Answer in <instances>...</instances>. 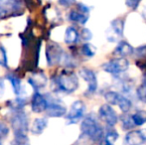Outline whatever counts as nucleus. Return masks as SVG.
<instances>
[{
	"label": "nucleus",
	"mask_w": 146,
	"mask_h": 145,
	"mask_svg": "<svg viewBox=\"0 0 146 145\" xmlns=\"http://www.w3.org/2000/svg\"><path fill=\"white\" fill-rule=\"evenodd\" d=\"M81 129L84 135L90 138L94 142L100 141L104 138V128L98 121V118L94 114H88L84 118L81 124Z\"/></svg>",
	"instance_id": "obj_1"
},
{
	"label": "nucleus",
	"mask_w": 146,
	"mask_h": 145,
	"mask_svg": "<svg viewBox=\"0 0 146 145\" xmlns=\"http://www.w3.org/2000/svg\"><path fill=\"white\" fill-rule=\"evenodd\" d=\"M56 91L65 93H72L79 87V79L73 71L64 70L54 79Z\"/></svg>",
	"instance_id": "obj_2"
},
{
	"label": "nucleus",
	"mask_w": 146,
	"mask_h": 145,
	"mask_svg": "<svg viewBox=\"0 0 146 145\" xmlns=\"http://www.w3.org/2000/svg\"><path fill=\"white\" fill-rule=\"evenodd\" d=\"M46 58L49 66H55L60 63L68 62L69 57L61 46L56 43H49L46 49Z\"/></svg>",
	"instance_id": "obj_3"
},
{
	"label": "nucleus",
	"mask_w": 146,
	"mask_h": 145,
	"mask_svg": "<svg viewBox=\"0 0 146 145\" xmlns=\"http://www.w3.org/2000/svg\"><path fill=\"white\" fill-rule=\"evenodd\" d=\"M11 125L14 130L15 135H23L26 134L29 128V119L25 112L16 110L15 114L12 116Z\"/></svg>",
	"instance_id": "obj_4"
},
{
	"label": "nucleus",
	"mask_w": 146,
	"mask_h": 145,
	"mask_svg": "<svg viewBox=\"0 0 146 145\" xmlns=\"http://www.w3.org/2000/svg\"><path fill=\"white\" fill-rule=\"evenodd\" d=\"M104 99L108 103V105H117L124 113L128 112L131 109V101L126 97L116 93V91H108L104 95Z\"/></svg>",
	"instance_id": "obj_5"
},
{
	"label": "nucleus",
	"mask_w": 146,
	"mask_h": 145,
	"mask_svg": "<svg viewBox=\"0 0 146 145\" xmlns=\"http://www.w3.org/2000/svg\"><path fill=\"white\" fill-rule=\"evenodd\" d=\"M128 67L129 62L125 58H116L102 65V69L104 72L114 75H119L120 73H124L125 71H127Z\"/></svg>",
	"instance_id": "obj_6"
},
{
	"label": "nucleus",
	"mask_w": 146,
	"mask_h": 145,
	"mask_svg": "<svg viewBox=\"0 0 146 145\" xmlns=\"http://www.w3.org/2000/svg\"><path fill=\"white\" fill-rule=\"evenodd\" d=\"M90 18V8L83 3H79L76 9H73L69 14V19L72 22L85 25Z\"/></svg>",
	"instance_id": "obj_7"
},
{
	"label": "nucleus",
	"mask_w": 146,
	"mask_h": 145,
	"mask_svg": "<svg viewBox=\"0 0 146 145\" xmlns=\"http://www.w3.org/2000/svg\"><path fill=\"white\" fill-rule=\"evenodd\" d=\"M47 99V109L46 112L50 117H62L67 113V109L61 101H56L49 95H45Z\"/></svg>",
	"instance_id": "obj_8"
},
{
	"label": "nucleus",
	"mask_w": 146,
	"mask_h": 145,
	"mask_svg": "<svg viewBox=\"0 0 146 145\" xmlns=\"http://www.w3.org/2000/svg\"><path fill=\"white\" fill-rule=\"evenodd\" d=\"M124 30V21L120 18L111 21L108 31H106V38L110 42H116L123 35Z\"/></svg>",
	"instance_id": "obj_9"
},
{
	"label": "nucleus",
	"mask_w": 146,
	"mask_h": 145,
	"mask_svg": "<svg viewBox=\"0 0 146 145\" xmlns=\"http://www.w3.org/2000/svg\"><path fill=\"white\" fill-rule=\"evenodd\" d=\"M98 115L100 118L110 127H113L117 123L118 116L114 109L110 105H102L98 109Z\"/></svg>",
	"instance_id": "obj_10"
},
{
	"label": "nucleus",
	"mask_w": 146,
	"mask_h": 145,
	"mask_svg": "<svg viewBox=\"0 0 146 145\" xmlns=\"http://www.w3.org/2000/svg\"><path fill=\"white\" fill-rule=\"evenodd\" d=\"M80 75L88 83V91L86 93L87 95H94L98 89V79H96V73L90 69L83 68L80 70Z\"/></svg>",
	"instance_id": "obj_11"
},
{
	"label": "nucleus",
	"mask_w": 146,
	"mask_h": 145,
	"mask_svg": "<svg viewBox=\"0 0 146 145\" xmlns=\"http://www.w3.org/2000/svg\"><path fill=\"white\" fill-rule=\"evenodd\" d=\"M86 111V105L82 101H77L72 105L70 111L67 115L69 123H77L83 118Z\"/></svg>",
	"instance_id": "obj_12"
},
{
	"label": "nucleus",
	"mask_w": 146,
	"mask_h": 145,
	"mask_svg": "<svg viewBox=\"0 0 146 145\" xmlns=\"http://www.w3.org/2000/svg\"><path fill=\"white\" fill-rule=\"evenodd\" d=\"M145 142L146 134L143 130H131L123 139V145H143Z\"/></svg>",
	"instance_id": "obj_13"
},
{
	"label": "nucleus",
	"mask_w": 146,
	"mask_h": 145,
	"mask_svg": "<svg viewBox=\"0 0 146 145\" xmlns=\"http://www.w3.org/2000/svg\"><path fill=\"white\" fill-rule=\"evenodd\" d=\"M32 110L36 113L45 111L47 109V99L46 97L41 95L38 91H35L32 97V103H31Z\"/></svg>",
	"instance_id": "obj_14"
},
{
	"label": "nucleus",
	"mask_w": 146,
	"mask_h": 145,
	"mask_svg": "<svg viewBox=\"0 0 146 145\" xmlns=\"http://www.w3.org/2000/svg\"><path fill=\"white\" fill-rule=\"evenodd\" d=\"M29 83L32 85V87L34 89L35 91H38L39 89H44L47 85V83H48V79L45 75L44 73L39 72V73H34L32 75V77H29L28 79Z\"/></svg>",
	"instance_id": "obj_15"
},
{
	"label": "nucleus",
	"mask_w": 146,
	"mask_h": 145,
	"mask_svg": "<svg viewBox=\"0 0 146 145\" xmlns=\"http://www.w3.org/2000/svg\"><path fill=\"white\" fill-rule=\"evenodd\" d=\"M114 54L119 56V58H125L127 56H130L134 53V49L131 47L130 44H128L125 41H120L117 44L116 48L114 49Z\"/></svg>",
	"instance_id": "obj_16"
},
{
	"label": "nucleus",
	"mask_w": 146,
	"mask_h": 145,
	"mask_svg": "<svg viewBox=\"0 0 146 145\" xmlns=\"http://www.w3.org/2000/svg\"><path fill=\"white\" fill-rule=\"evenodd\" d=\"M48 125V119L46 117H39L33 121L32 127H31V132L35 135L41 134L44 129Z\"/></svg>",
	"instance_id": "obj_17"
},
{
	"label": "nucleus",
	"mask_w": 146,
	"mask_h": 145,
	"mask_svg": "<svg viewBox=\"0 0 146 145\" xmlns=\"http://www.w3.org/2000/svg\"><path fill=\"white\" fill-rule=\"evenodd\" d=\"M7 79L11 83L12 89H13V91L16 95H22V83H21V79L17 77L14 73H8L7 75Z\"/></svg>",
	"instance_id": "obj_18"
},
{
	"label": "nucleus",
	"mask_w": 146,
	"mask_h": 145,
	"mask_svg": "<svg viewBox=\"0 0 146 145\" xmlns=\"http://www.w3.org/2000/svg\"><path fill=\"white\" fill-rule=\"evenodd\" d=\"M79 32L77 31L75 27L73 26H70V27L67 28L65 32V42L66 44H75V43L78 42L79 40Z\"/></svg>",
	"instance_id": "obj_19"
},
{
	"label": "nucleus",
	"mask_w": 146,
	"mask_h": 145,
	"mask_svg": "<svg viewBox=\"0 0 146 145\" xmlns=\"http://www.w3.org/2000/svg\"><path fill=\"white\" fill-rule=\"evenodd\" d=\"M131 119H132L134 126L143 125L146 122V111L138 110V111H136L131 115Z\"/></svg>",
	"instance_id": "obj_20"
},
{
	"label": "nucleus",
	"mask_w": 146,
	"mask_h": 145,
	"mask_svg": "<svg viewBox=\"0 0 146 145\" xmlns=\"http://www.w3.org/2000/svg\"><path fill=\"white\" fill-rule=\"evenodd\" d=\"M104 140H106V141L113 144V142L115 141V140H117V138H118V133H117L112 127L108 126V129L104 132Z\"/></svg>",
	"instance_id": "obj_21"
},
{
	"label": "nucleus",
	"mask_w": 146,
	"mask_h": 145,
	"mask_svg": "<svg viewBox=\"0 0 146 145\" xmlns=\"http://www.w3.org/2000/svg\"><path fill=\"white\" fill-rule=\"evenodd\" d=\"M96 52V48L92 44H84L83 47H82V53L85 57H88V58H92V57L94 56Z\"/></svg>",
	"instance_id": "obj_22"
},
{
	"label": "nucleus",
	"mask_w": 146,
	"mask_h": 145,
	"mask_svg": "<svg viewBox=\"0 0 146 145\" xmlns=\"http://www.w3.org/2000/svg\"><path fill=\"white\" fill-rule=\"evenodd\" d=\"M7 103H8V105H9L11 109H13L15 110H19L26 105V99H21V97H18V99L7 101Z\"/></svg>",
	"instance_id": "obj_23"
},
{
	"label": "nucleus",
	"mask_w": 146,
	"mask_h": 145,
	"mask_svg": "<svg viewBox=\"0 0 146 145\" xmlns=\"http://www.w3.org/2000/svg\"><path fill=\"white\" fill-rule=\"evenodd\" d=\"M11 145H30L29 138L26 134L23 135H15V138L12 140Z\"/></svg>",
	"instance_id": "obj_24"
},
{
	"label": "nucleus",
	"mask_w": 146,
	"mask_h": 145,
	"mask_svg": "<svg viewBox=\"0 0 146 145\" xmlns=\"http://www.w3.org/2000/svg\"><path fill=\"white\" fill-rule=\"evenodd\" d=\"M121 121H122V127L124 129H131L132 127H134V124L131 119V115L128 114H123L121 116Z\"/></svg>",
	"instance_id": "obj_25"
},
{
	"label": "nucleus",
	"mask_w": 146,
	"mask_h": 145,
	"mask_svg": "<svg viewBox=\"0 0 146 145\" xmlns=\"http://www.w3.org/2000/svg\"><path fill=\"white\" fill-rule=\"evenodd\" d=\"M137 97L142 103H146V81L140 85L137 89Z\"/></svg>",
	"instance_id": "obj_26"
},
{
	"label": "nucleus",
	"mask_w": 146,
	"mask_h": 145,
	"mask_svg": "<svg viewBox=\"0 0 146 145\" xmlns=\"http://www.w3.org/2000/svg\"><path fill=\"white\" fill-rule=\"evenodd\" d=\"M0 66L4 67V68H8V61H7L6 51L1 45H0Z\"/></svg>",
	"instance_id": "obj_27"
},
{
	"label": "nucleus",
	"mask_w": 146,
	"mask_h": 145,
	"mask_svg": "<svg viewBox=\"0 0 146 145\" xmlns=\"http://www.w3.org/2000/svg\"><path fill=\"white\" fill-rule=\"evenodd\" d=\"M0 3L1 5H5L8 7H12V8H17L18 6H20L21 3V0H0Z\"/></svg>",
	"instance_id": "obj_28"
},
{
	"label": "nucleus",
	"mask_w": 146,
	"mask_h": 145,
	"mask_svg": "<svg viewBox=\"0 0 146 145\" xmlns=\"http://www.w3.org/2000/svg\"><path fill=\"white\" fill-rule=\"evenodd\" d=\"M9 133V128L3 122H0V141L6 137Z\"/></svg>",
	"instance_id": "obj_29"
},
{
	"label": "nucleus",
	"mask_w": 146,
	"mask_h": 145,
	"mask_svg": "<svg viewBox=\"0 0 146 145\" xmlns=\"http://www.w3.org/2000/svg\"><path fill=\"white\" fill-rule=\"evenodd\" d=\"M140 1L141 0H125V4H126L127 7L131 8V9H136Z\"/></svg>",
	"instance_id": "obj_30"
},
{
	"label": "nucleus",
	"mask_w": 146,
	"mask_h": 145,
	"mask_svg": "<svg viewBox=\"0 0 146 145\" xmlns=\"http://www.w3.org/2000/svg\"><path fill=\"white\" fill-rule=\"evenodd\" d=\"M81 37H82V39L83 40H85V41H90V39H92V32L90 31L88 29H83L82 30V33H81Z\"/></svg>",
	"instance_id": "obj_31"
},
{
	"label": "nucleus",
	"mask_w": 146,
	"mask_h": 145,
	"mask_svg": "<svg viewBox=\"0 0 146 145\" xmlns=\"http://www.w3.org/2000/svg\"><path fill=\"white\" fill-rule=\"evenodd\" d=\"M59 3L61 4L62 6H65V7H69V6L73 5L76 2V0H58Z\"/></svg>",
	"instance_id": "obj_32"
},
{
	"label": "nucleus",
	"mask_w": 146,
	"mask_h": 145,
	"mask_svg": "<svg viewBox=\"0 0 146 145\" xmlns=\"http://www.w3.org/2000/svg\"><path fill=\"white\" fill-rule=\"evenodd\" d=\"M135 53H136V55H138L139 57L146 56V46H143V47H140V48L136 49Z\"/></svg>",
	"instance_id": "obj_33"
},
{
	"label": "nucleus",
	"mask_w": 146,
	"mask_h": 145,
	"mask_svg": "<svg viewBox=\"0 0 146 145\" xmlns=\"http://www.w3.org/2000/svg\"><path fill=\"white\" fill-rule=\"evenodd\" d=\"M4 91H5V85H4V79L0 77V99L3 97Z\"/></svg>",
	"instance_id": "obj_34"
},
{
	"label": "nucleus",
	"mask_w": 146,
	"mask_h": 145,
	"mask_svg": "<svg viewBox=\"0 0 146 145\" xmlns=\"http://www.w3.org/2000/svg\"><path fill=\"white\" fill-rule=\"evenodd\" d=\"M7 13H8V11L6 10V8L4 7L3 5H1V4H0V19L5 17V16L7 15Z\"/></svg>",
	"instance_id": "obj_35"
},
{
	"label": "nucleus",
	"mask_w": 146,
	"mask_h": 145,
	"mask_svg": "<svg viewBox=\"0 0 146 145\" xmlns=\"http://www.w3.org/2000/svg\"><path fill=\"white\" fill-rule=\"evenodd\" d=\"M100 145H113L112 143H110V142H108V141H106V140H102V143H100Z\"/></svg>",
	"instance_id": "obj_36"
},
{
	"label": "nucleus",
	"mask_w": 146,
	"mask_h": 145,
	"mask_svg": "<svg viewBox=\"0 0 146 145\" xmlns=\"http://www.w3.org/2000/svg\"><path fill=\"white\" fill-rule=\"evenodd\" d=\"M0 145H2V144H1V142H0Z\"/></svg>",
	"instance_id": "obj_37"
}]
</instances>
